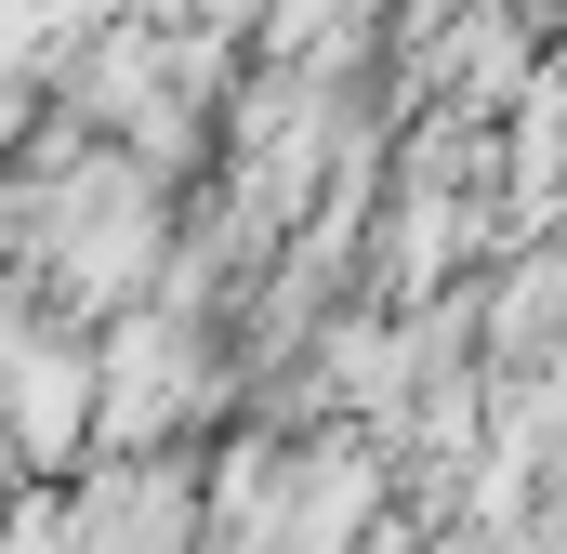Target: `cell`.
I'll return each mask as SVG.
<instances>
[{
    "instance_id": "3",
    "label": "cell",
    "mask_w": 567,
    "mask_h": 554,
    "mask_svg": "<svg viewBox=\"0 0 567 554\" xmlns=\"http://www.w3.org/2000/svg\"><path fill=\"white\" fill-rule=\"evenodd\" d=\"M66 529H80V554H172L185 542V475L172 462H120V475H93V502Z\"/></svg>"
},
{
    "instance_id": "1",
    "label": "cell",
    "mask_w": 567,
    "mask_h": 554,
    "mask_svg": "<svg viewBox=\"0 0 567 554\" xmlns=\"http://www.w3.org/2000/svg\"><path fill=\"white\" fill-rule=\"evenodd\" d=\"M93 422H106V357H80V343L40 330V343L0 370V435H13V462H66Z\"/></svg>"
},
{
    "instance_id": "2",
    "label": "cell",
    "mask_w": 567,
    "mask_h": 554,
    "mask_svg": "<svg viewBox=\"0 0 567 554\" xmlns=\"http://www.w3.org/2000/svg\"><path fill=\"white\" fill-rule=\"evenodd\" d=\"M185 370H198V343H185L172 317H133V330L106 343V435H120V449L158 435V422L185 410Z\"/></svg>"
}]
</instances>
